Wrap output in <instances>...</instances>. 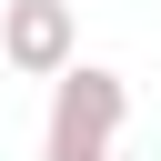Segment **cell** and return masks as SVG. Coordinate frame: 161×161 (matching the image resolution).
Returning <instances> with one entry per match:
<instances>
[{
  "label": "cell",
  "mask_w": 161,
  "mask_h": 161,
  "mask_svg": "<svg viewBox=\"0 0 161 161\" xmlns=\"http://www.w3.org/2000/svg\"><path fill=\"white\" fill-rule=\"evenodd\" d=\"M121 121H131V80H121V70H101V60H70V70L50 80V131H40V161H111Z\"/></svg>",
  "instance_id": "obj_1"
},
{
  "label": "cell",
  "mask_w": 161,
  "mask_h": 161,
  "mask_svg": "<svg viewBox=\"0 0 161 161\" xmlns=\"http://www.w3.org/2000/svg\"><path fill=\"white\" fill-rule=\"evenodd\" d=\"M0 60L20 80H60L80 60V10L70 0H0Z\"/></svg>",
  "instance_id": "obj_2"
}]
</instances>
